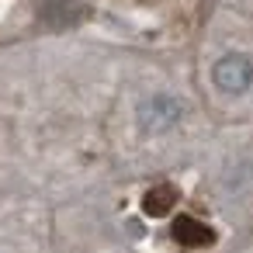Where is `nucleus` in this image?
<instances>
[{
    "label": "nucleus",
    "instance_id": "f257e3e1",
    "mask_svg": "<svg viewBox=\"0 0 253 253\" xmlns=\"http://www.w3.org/2000/svg\"><path fill=\"white\" fill-rule=\"evenodd\" d=\"M211 80H215V87L225 90V94H243V90L253 84V63H250L243 52H229V56H222V59L215 63Z\"/></svg>",
    "mask_w": 253,
    "mask_h": 253
},
{
    "label": "nucleus",
    "instance_id": "f03ea898",
    "mask_svg": "<svg viewBox=\"0 0 253 253\" xmlns=\"http://www.w3.org/2000/svg\"><path fill=\"white\" fill-rule=\"evenodd\" d=\"M180 111H184V104H180L177 97H170V94H153L149 101L139 104V125H142V132H163V128L177 125Z\"/></svg>",
    "mask_w": 253,
    "mask_h": 253
},
{
    "label": "nucleus",
    "instance_id": "7ed1b4c3",
    "mask_svg": "<svg viewBox=\"0 0 253 253\" xmlns=\"http://www.w3.org/2000/svg\"><path fill=\"white\" fill-rule=\"evenodd\" d=\"M173 239L180 246H211L215 243V232L205 222L191 218V215H177L173 218Z\"/></svg>",
    "mask_w": 253,
    "mask_h": 253
},
{
    "label": "nucleus",
    "instance_id": "20e7f679",
    "mask_svg": "<svg viewBox=\"0 0 253 253\" xmlns=\"http://www.w3.org/2000/svg\"><path fill=\"white\" fill-rule=\"evenodd\" d=\"M173 201H177V187L173 184H156L142 194V211L149 218H163L173 211Z\"/></svg>",
    "mask_w": 253,
    "mask_h": 253
}]
</instances>
